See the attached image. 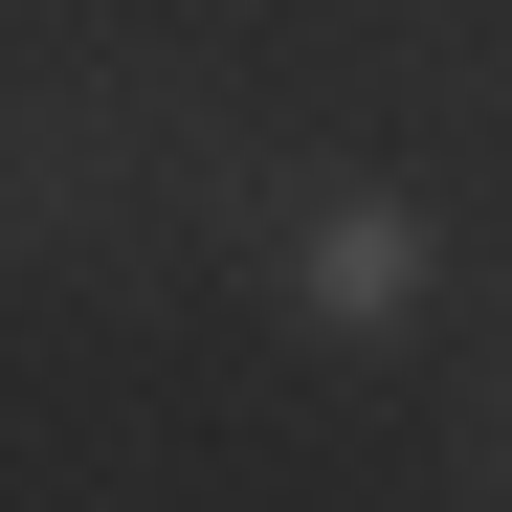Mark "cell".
I'll list each match as a JSON object with an SVG mask.
<instances>
[{
  "label": "cell",
  "mask_w": 512,
  "mask_h": 512,
  "mask_svg": "<svg viewBox=\"0 0 512 512\" xmlns=\"http://www.w3.org/2000/svg\"><path fill=\"white\" fill-rule=\"evenodd\" d=\"M468 468H490V490H512V357H490V401H468Z\"/></svg>",
  "instance_id": "cell-2"
},
{
  "label": "cell",
  "mask_w": 512,
  "mask_h": 512,
  "mask_svg": "<svg viewBox=\"0 0 512 512\" xmlns=\"http://www.w3.org/2000/svg\"><path fill=\"white\" fill-rule=\"evenodd\" d=\"M268 312L334 334V357H401V334L446 312V223L401 179H268Z\"/></svg>",
  "instance_id": "cell-1"
}]
</instances>
